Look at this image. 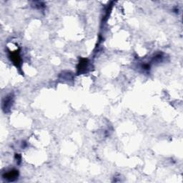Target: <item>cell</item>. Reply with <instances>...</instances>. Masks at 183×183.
<instances>
[{
	"mask_svg": "<svg viewBox=\"0 0 183 183\" xmlns=\"http://www.w3.org/2000/svg\"><path fill=\"white\" fill-rule=\"evenodd\" d=\"M12 97L11 96H8L6 98H5L4 101L3 102V105H2V107H3V109L5 111V112H7V110L8 109L10 108L11 107V105H12Z\"/></svg>",
	"mask_w": 183,
	"mask_h": 183,
	"instance_id": "obj_2",
	"label": "cell"
},
{
	"mask_svg": "<svg viewBox=\"0 0 183 183\" xmlns=\"http://www.w3.org/2000/svg\"><path fill=\"white\" fill-rule=\"evenodd\" d=\"M4 178L7 179L9 181H14L18 177V171L17 170H12L4 175Z\"/></svg>",
	"mask_w": 183,
	"mask_h": 183,
	"instance_id": "obj_1",
	"label": "cell"
}]
</instances>
